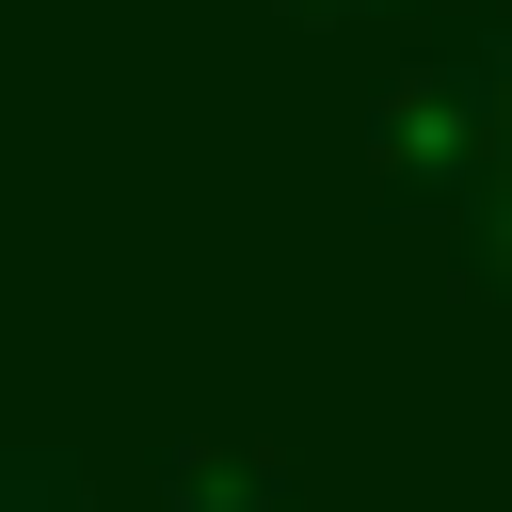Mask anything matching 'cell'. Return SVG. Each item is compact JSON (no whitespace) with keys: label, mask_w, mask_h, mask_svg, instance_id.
<instances>
[{"label":"cell","mask_w":512,"mask_h":512,"mask_svg":"<svg viewBox=\"0 0 512 512\" xmlns=\"http://www.w3.org/2000/svg\"><path fill=\"white\" fill-rule=\"evenodd\" d=\"M448 256H464L480 304H512V160H480V176L448 192Z\"/></svg>","instance_id":"3957f363"},{"label":"cell","mask_w":512,"mask_h":512,"mask_svg":"<svg viewBox=\"0 0 512 512\" xmlns=\"http://www.w3.org/2000/svg\"><path fill=\"white\" fill-rule=\"evenodd\" d=\"M160 512H304V464L288 448H160Z\"/></svg>","instance_id":"7a4b0ae2"},{"label":"cell","mask_w":512,"mask_h":512,"mask_svg":"<svg viewBox=\"0 0 512 512\" xmlns=\"http://www.w3.org/2000/svg\"><path fill=\"white\" fill-rule=\"evenodd\" d=\"M0 512H80V464L64 448H0Z\"/></svg>","instance_id":"277c9868"},{"label":"cell","mask_w":512,"mask_h":512,"mask_svg":"<svg viewBox=\"0 0 512 512\" xmlns=\"http://www.w3.org/2000/svg\"><path fill=\"white\" fill-rule=\"evenodd\" d=\"M288 16H416V0H288Z\"/></svg>","instance_id":"5b68a950"},{"label":"cell","mask_w":512,"mask_h":512,"mask_svg":"<svg viewBox=\"0 0 512 512\" xmlns=\"http://www.w3.org/2000/svg\"><path fill=\"white\" fill-rule=\"evenodd\" d=\"M480 64H496V32H448L432 64H400L368 96V192L384 208H448L464 192V160H480Z\"/></svg>","instance_id":"6da1fadb"}]
</instances>
